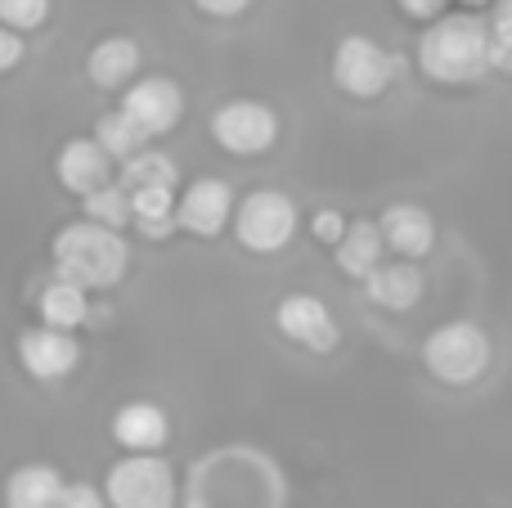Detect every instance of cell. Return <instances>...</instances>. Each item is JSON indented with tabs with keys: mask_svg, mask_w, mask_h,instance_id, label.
<instances>
[{
	"mask_svg": "<svg viewBox=\"0 0 512 508\" xmlns=\"http://www.w3.org/2000/svg\"><path fill=\"white\" fill-rule=\"evenodd\" d=\"M418 63L432 81H477L490 68V27L472 14H445L418 41Z\"/></svg>",
	"mask_w": 512,
	"mask_h": 508,
	"instance_id": "6da1fadb",
	"label": "cell"
},
{
	"mask_svg": "<svg viewBox=\"0 0 512 508\" xmlns=\"http://www.w3.org/2000/svg\"><path fill=\"white\" fill-rule=\"evenodd\" d=\"M126 239L99 221L68 225L54 234V275L81 288H113L126 275Z\"/></svg>",
	"mask_w": 512,
	"mask_h": 508,
	"instance_id": "7a4b0ae2",
	"label": "cell"
},
{
	"mask_svg": "<svg viewBox=\"0 0 512 508\" xmlns=\"http://www.w3.org/2000/svg\"><path fill=\"white\" fill-rule=\"evenodd\" d=\"M423 365H427V374L441 378V383H454V387L477 383L490 365V338L477 324L454 320L423 342Z\"/></svg>",
	"mask_w": 512,
	"mask_h": 508,
	"instance_id": "3957f363",
	"label": "cell"
},
{
	"mask_svg": "<svg viewBox=\"0 0 512 508\" xmlns=\"http://www.w3.org/2000/svg\"><path fill=\"white\" fill-rule=\"evenodd\" d=\"M176 477L158 455H126L108 468V508H171Z\"/></svg>",
	"mask_w": 512,
	"mask_h": 508,
	"instance_id": "277c9868",
	"label": "cell"
},
{
	"mask_svg": "<svg viewBox=\"0 0 512 508\" xmlns=\"http://www.w3.org/2000/svg\"><path fill=\"white\" fill-rule=\"evenodd\" d=\"M234 234L252 252H279L297 234V207L279 189H256L234 212Z\"/></svg>",
	"mask_w": 512,
	"mask_h": 508,
	"instance_id": "5b68a950",
	"label": "cell"
},
{
	"mask_svg": "<svg viewBox=\"0 0 512 508\" xmlns=\"http://www.w3.org/2000/svg\"><path fill=\"white\" fill-rule=\"evenodd\" d=\"M396 77V59L369 36H346L333 54V81L355 99H373L391 86Z\"/></svg>",
	"mask_w": 512,
	"mask_h": 508,
	"instance_id": "8992f818",
	"label": "cell"
},
{
	"mask_svg": "<svg viewBox=\"0 0 512 508\" xmlns=\"http://www.w3.org/2000/svg\"><path fill=\"white\" fill-rule=\"evenodd\" d=\"M212 135H216L221 149L252 158V153H265L274 144V135H279V117H274V108L261 104V99H230V104L216 108Z\"/></svg>",
	"mask_w": 512,
	"mask_h": 508,
	"instance_id": "52a82bcc",
	"label": "cell"
},
{
	"mask_svg": "<svg viewBox=\"0 0 512 508\" xmlns=\"http://www.w3.org/2000/svg\"><path fill=\"white\" fill-rule=\"evenodd\" d=\"M122 113L140 122L149 135H167L185 113V95L171 77H144L122 95Z\"/></svg>",
	"mask_w": 512,
	"mask_h": 508,
	"instance_id": "ba28073f",
	"label": "cell"
},
{
	"mask_svg": "<svg viewBox=\"0 0 512 508\" xmlns=\"http://www.w3.org/2000/svg\"><path fill=\"white\" fill-rule=\"evenodd\" d=\"M230 212H234L230 185L216 176H203L185 189V198H180L176 225L189 234H198V239H216V234L225 230V221H230Z\"/></svg>",
	"mask_w": 512,
	"mask_h": 508,
	"instance_id": "9c48e42d",
	"label": "cell"
},
{
	"mask_svg": "<svg viewBox=\"0 0 512 508\" xmlns=\"http://www.w3.org/2000/svg\"><path fill=\"white\" fill-rule=\"evenodd\" d=\"M77 342H72L68 329H54V324H45V329H27L23 338H18V360H23V369L32 378H63L72 374V365H77Z\"/></svg>",
	"mask_w": 512,
	"mask_h": 508,
	"instance_id": "30bf717a",
	"label": "cell"
},
{
	"mask_svg": "<svg viewBox=\"0 0 512 508\" xmlns=\"http://www.w3.org/2000/svg\"><path fill=\"white\" fill-rule=\"evenodd\" d=\"M274 324H279V333L288 342H301V347H310V351H328L337 342V324H333V315H328V306L306 293L279 302Z\"/></svg>",
	"mask_w": 512,
	"mask_h": 508,
	"instance_id": "8fae6325",
	"label": "cell"
},
{
	"mask_svg": "<svg viewBox=\"0 0 512 508\" xmlns=\"http://www.w3.org/2000/svg\"><path fill=\"white\" fill-rule=\"evenodd\" d=\"M364 293L382 311H409L423 297V275L414 261H391V266H373L364 275Z\"/></svg>",
	"mask_w": 512,
	"mask_h": 508,
	"instance_id": "7c38bea8",
	"label": "cell"
},
{
	"mask_svg": "<svg viewBox=\"0 0 512 508\" xmlns=\"http://www.w3.org/2000/svg\"><path fill=\"white\" fill-rule=\"evenodd\" d=\"M113 441L131 455H153L158 446H167V414L149 401L122 405L113 414Z\"/></svg>",
	"mask_w": 512,
	"mask_h": 508,
	"instance_id": "4fadbf2b",
	"label": "cell"
},
{
	"mask_svg": "<svg viewBox=\"0 0 512 508\" xmlns=\"http://www.w3.org/2000/svg\"><path fill=\"white\" fill-rule=\"evenodd\" d=\"M54 171H59L63 189L86 198L90 189H99L108 180V153L99 140H68L59 149V158H54Z\"/></svg>",
	"mask_w": 512,
	"mask_h": 508,
	"instance_id": "5bb4252c",
	"label": "cell"
},
{
	"mask_svg": "<svg viewBox=\"0 0 512 508\" xmlns=\"http://www.w3.org/2000/svg\"><path fill=\"white\" fill-rule=\"evenodd\" d=\"M378 225H382L387 248H396L400 257H423V252H432V243H436V221L414 203H391Z\"/></svg>",
	"mask_w": 512,
	"mask_h": 508,
	"instance_id": "9a60e30c",
	"label": "cell"
},
{
	"mask_svg": "<svg viewBox=\"0 0 512 508\" xmlns=\"http://www.w3.org/2000/svg\"><path fill=\"white\" fill-rule=\"evenodd\" d=\"M63 477L54 464H23L5 482V508H54L63 495Z\"/></svg>",
	"mask_w": 512,
	"mask_h": 508,
	"instance_id": "2e32d148",
	"label": "cell"
},
{
	"mask_svg": "<svg viewBox=\"0 0 512 508\" xmlns=\"http://www.w3.org/2000/svg\"><path fill=\"white\" fill-rule=\"evenodd\" d=\"M382 248H387L382 225L355 221V225H346V234L337 239V266H342V275L364 279L373 266H382Z\"/></svg>",
	"mask_w": 512,
	"mask_h": 508,
	"instance_id": "e0dca14e",
	"label": "cell"
},
{
	"mask_svg": "<svg viewBox=\"0 0 512 508\" xmlns=\"http://www.w3.org/2000/svg\"><path fill=\"white\" fill-rule=\"evenodd\" d=\"M131 225L149 239H167L176 230V189L171 185H144L131 189Z\"/></svg>",
	"mask_w": 512,
	"mask_h": 508,
	"instance_id": "ac0fdd59",
	"label": "cell"
},
{
	"mask_svg": "<svg viewBox=\"0 0 512 508\" xmlns=\"http://www.w3.org/2000/svg\"><path fill=\"white\" fill-rule=\"evenodd\" d=\"M135 68H140V45L131 36H104L86 59V72L95 86H122Z\"/></svg>",
	"mask_w": 512,
	"mask_h": 508,
	"instance_id": "d6986e66",
	"label": "cell"
},
{
	"mask_svg": "<svg viewBox=\"0 0 512 508\" xmlns=\"http://www.w3.org/2000/svg\"><path fill=\"white\" fill-rule=\"evenodd\" d=\"M86 315H90V302H86V288L81 284L59 279V275H54V284H45V293H41V320L45 324H54V329H77Z\"/></svg>",
	"mask_w": 512,
	"mask_h": 508,
	"instance_id": "ffe728a7",
	"label": "cell"
},
{
	"mask_svg": "<svg viewBox=\"0 0 512 508\" xmlns=\"http://www.w3.org/2000/svg\"><path fill=\"white\" fill-rule=\"evenodd\" d=\"M95 140L104 144V153L108 158H135V153L144 149V140H149V131H144L140 122H131L126 113H108L104 122L95 126Z\"/></svg>",
	"mask_w": 512,
	"mask_h": 508,
	"instance_id": "44dd1931",
	"label": "cell"
},
{
	"mask_svg": "<svg viewBox=\"0 0 512 508\" xmlns=\"http://www.w3.org/2000/svg\"><path fill=\"white\" fill-rule=\"evenodd\" d=\"M86 216L99 225H108V230H122V225H131V194H126L122 185H99L86 194Z\"/></svg>",
	"mask_w": 512,
	"mask_h": 508,
	"instance_id": "7402d4cb",
	"label": "cell"
},
{
	"mask_svg": "<svg viewBox=\"0 0 512 508\" xmlns=\"http://www.w3.org/2000/svg\"><path fill=\"white\" fill-rule=\"evenodd\" d=\"M122 185L144 189V185H171L176 189V162L167 153H135L122 167Z\"/></svg>",
	"mask_w": 512,
	"mask_h": 508,
	"instance_id": "603a6c76",
	"label": "cell"
},
{
	"mask_svg": "<svg viewBox=\"0 0 512 508\" xmlns=\"http://www.w3.org/2000/svg\"><path fill=\"white\" fill-rule=\"evenodd\" d=\"M50 14V0H0V23L27 32V27H41Z\"/></svg>",
	"mask_w": 512,
	"mask_h": 508,
	"instance_id": "cb8c5ba5",
	"label": "cell"
},
{
	"mask_svg": "<svg viewBox=\"0 0 512 508\" xmlns=\"http://www.w3.org/2000/svg\"><path fill=\"white\" fill-rule=\"evenodd\" d=\"M54 508H108V504H104V495H99L95 486L72 482V486H63V495L54 500Z\"/></svg>",
	"mask_w": 512,
	"mask_h": 508,
	"instance_id": "d4e9b609",
	"label": "cell"
},
{
	"mask_svg": "<svg viewBox=\"0 0 512 508\" xmlns=\"http://www.w3.org/2000/svg\"><path fill=\"white\" fill-rule=\"evenodd\" d=\"M310 234L337 248V239L346 234V216L342 212H315V221H310Z\"/></svg>",
	"mask_w": 512,
	"mask_h": 508,
	"instance_id": "484cf974",
	"label": "cell"
},
{
	"mask_svg": "<svg viewBox=\"0 0 512 508\" xmlns=\"http://www.w3.org/2000/svg\"><path fill=\"white\" fill-rule=\"evenodd\" d=\"M18 59H23V41H18V32H14V27H5V23H0V72L18 68Z\"/></svg>",
	"mask_w": 512,
	"mask_h": 508,
	"instance_id": "4316f807",
	"label": "cell"
},
{
	"mask_svg": "<svg viewBox=\"0 0 512 508\" xmlns=\"http://www.w3.org/2000/svg\"><path fill=\"white\" fill-rule=\"evenodd\" d=\"M203 14H212V18H234V14H243V9L252 5V0H194Z\"/></svg>",
	"mask_w": 512,
	"mask_h": 508,
	"instance_id": "83f0119b",
	"label": "cell"
},
{
	"mask_svg": "<svg viewBox=\"0 0 512 508\" xmlns=\"http://www.w3.org/2000/svg\"><path fill=\"white\" fill-rule=\"evenodd\" d=\"M490 68L512 72V36H495V32H490Z\"/></svg>",
	"mask_w": 512,
	"mask_h": 508,
	"instance_id": "f1b7e54d",
	"label": "cell"
},
{
	"mask_svg": "<svg viewBox=\"0 0 512 508\" xmlns=\"http://www.w3.org/2000/svg\"><path fill=\"white\" fill-rule=\"evenodd\" d=\"M490 32L495 36H512V0H499L495 14H490Z\"/></svg>",
	"mask_w": 512,
	"mask_h": 508,
	"instance_id": "f546056e",
	"label": "cell"
},
{
	"mask_svg": "<svg viewBox=\"0 0 512 508\" xmlns=\"http://www.w3.org/2000/svg\"><path fill=\"white\" fill-rule=\"evenodd\" d=\"M445 0H400V9H405L409 18H436L441 14Z\"/></svg>",
	"mask_w": 512,
	"mask_h": 508,
	"instance_id": "4dcf8cb0",
	"label": "cell"
},
{
	"mask_svg": "<svg viewBox=\"0 0 512 508\" xmlns=\"http://www.w3.org/2000/svg\"><path fill=\"white\" fill-rule=\"evenodd\" d=\"M468 5H477V0H468Z\"/></svg>",
	"mask_w": 512,
	"mask_h": 508,
	"instance_id": "1f68e13d",
	"label": "cell"
}]
</instances>
